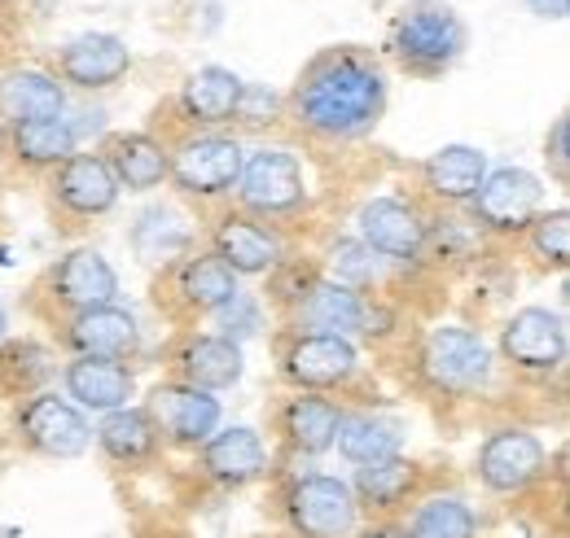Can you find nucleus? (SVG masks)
I'll return each instance as SVG.
<instances>
[{
	"label": "nucleus",
	"instance_id": "1",
	"mask_svg": "<svg viewBox=\"0 0 570 538\" xmlns=\"http://www.w3.org/2000/svg\"><path fill=\"white\" fill-rule=\"evenodd\" d=\"M386 101V67L368 49H321L285 92V123L316 145H356L377 132Z\"/></svg>",
	"mask_w": 570,
	"mask_h": 538
},
{
	"label": "nucleus",
	"instance_id": "2",
	"mask_svg": "<svg viewBox=\"0 0 570 538\" xmlns=\"http://www.w3.org/2000/svg\"><path fill=\"white\" fill-rule=\"evenodd\" d=\"M413 372H417L422 390L439 395V399H474L497 377V350L483 337V329L461 325V320H443L417 337Z\"/></svg>",
	"mask_w": 570,
	"mask_h": 538
},
{
	"label": "nucleus",
	"instance_id": "3",
	"mask_svg": "<svg viewBox=\"0 0 570 538\" xmlns=\"http://www.w3.org/2000/svg\"><path fill=\"white\" fill-rule=\"evenodd\" d=\"M470 31L448 0H409L386 27L391 62L413 79H439L465 58Z\"/></svg>",
	"mask_w": 570,
	"mask_h": 538
},
{
	"label": "nucleus",
	"instance_id": "4",
	"mask_svg": "<svg viewBox=\"0 0 570 538\" xmlns=\"http://www.w3.org/2000/svg\"><path fill=\"white\" fill-rule=\"evenodd\" d=\"M167 153H171L167 185L185 202L215 206L228 202L237 193L246 145L228 128H219V132H180L176 140H167Z\"/></svg>",
	"mask_w": 570,
	"mask_h": 538
},
{
	"label": "nucleus",
	"instance_id": "5",
	"mask_svg": "<svg viewBox=\"0 0 570 538\" xmlns=\"http://www.w3.org/2000/svg\"><path fill=\"white\" fill-rule=\"evenodd\" d=\"M277 517L289 538H352L364 521L347 477L338 472H294L277 495Z\"/></svg>",
	"mask_w": 570,
	"mask_h": 538
},
{
	"label": "nucleus",
	"instance_id": "6",
	"mask_svg": "<svg viewBox=\"0 0 570 538\" xmlns=\"http://www.w3.org/2000/svg\"><path fill=\"white\" fill-rule=\"evenodd\" d=\"M237 210L255 215V219H289L312 202V185H307V167L294 149L285 145H255L246 149L242 162V180H237Z\"/></svg>",
	"mask_w": 570,
	"mask_h": 538
},
{
	"label": "nucleus",
	"instance_id": "7",
	"mask_svg": "<svg viewBox=\"0 0 570 538\" xmlns=\"http://www.w3.org/2000/svg\"><path fill=\"white\" fill-rule=\"evenodd\" d=\"M474 477L497 499H522L549 477V447L527 425H497L479 442Z\"/></svg>",
	"mask_w": 570,
	"mask_h": 538
},
{
	"label": "nucleus",
	"instance_id": "8",
	"mask_svg": "<svg viewBox=\"0 0 570 538\" xmlns=\"http://www.w3.org/2000/svg\"><path fill=\"white\" fill-rule=\"evenodd\" d=\"M13 438L40 460H79L92 451V416L58 390H36L13 407Z\"/></svg>",
	"mask_w": 570,
	"mask_h": 538
},
{
	"label": "nucleus",
	"instance_id": "9",
	"mask_svg": "<svg viewBox=\"0 0 570 538\" xmlns=\"http://www.w3.org/2000/svg\"><path fill=\"white\" fill-rule=\"evenodd\" d=\"M237 293H242V280L224 268L212 250L185 255L180 263L163 268V280H158V307L176 325L212 320L215 311H224Z\"/></svg>",
	"mask_w": 570,
	"mask_h": 538
},
{
	"label": "nucleus",
	"instance_id": "10",
	"mask_svg": "<svg viewBox=\"0 0 570 538\" xmlns=\"http://www.w3.org/2000/svg\"><path fill=\"white\" fill-rule=\"evenodd\" d=\"M430 215L413 198H368L356 210V237L386 263V268H413L426 259Z\"/></svg>",
	"mask_w": 570,
	"mask_h": 538
},
{
	"label": "nucleus",
	"instance_id": "11",
	"mask_svg": "<svg viewBox=\"0 0 570 538\" xmlns=\"http://www.w3.org/2000/svg\"><path fill=\"white\" fill-rule=\"evenodd\" d=\"M277 363H282V377L289 390L334 395V390H347L360 377V346L352 337L285 333Z\"/></svg>",
	"mask_w": 570,
	"mask_h": 538
},
{
	"label": "nucleus",
	"instance_id": "12",
	"mask_svg": "<svg viewBox=\"0 0 570 538\" xmlns=\"http://www.w3.org/2000/svg\"><path fill=\"white\" fill-rule=\"evenodd\" d=\"M567 355V316L553 307H518L500 329V359L522 377H558Z\"/></svg>",
	"mask_w": 570,
	"mask_h": 538
},
{
	"label": "nucleus",
	"instance_id": "13",
	"mask_svg": "<svg viewBox=\"0 0 570 538\" xmlns=\"http://www.w3.org/2000/svg\"><path fill=\"white\" fill-rule=\"evenodd\" d=\"M212 250L224 268L233 271L237 280H259V276H273L289 259L285 250V237L277 223L268 219H255L246 210H219L212 219Z\"/></svg>",
	"mask_w": 570,
	"mask_h": 538
},
{
	"label": "nucleus",
	"instance_id": "14",
	"mask_svg": "<svg viewBox=\"0 0 570 538\" xmlns=\"http://www.w3.org/2000/svg\"><path fill=\"white\" fill-rule=\"evenodd\" d=\"M40 298L62 320L79 316V311H92V307H110V302H119V271L97 246H75L45 271Z\"/></svg>",
	"mask_w": 570,
	"mask_h": 538
},
{
	"label": "nucleus",
	"instance_id": "15",
	"mask_svg": "<svg viewBox=\"0 0 570 538\" xmlns=\"http://www.w3.org/2000/svg\"><path fill=\"white\" fill-rule=\"evenodd\" d=\"M465 210H470L479 232L522 237L527 223L544 210V180L527 167H492Z\"/></svg>",
	"mask_w": 570,
	"mask_h": 538
},
{
	"label": "nucleus",
	"instance_id": "16",
	"mask_svg": "<svg viewBox=\"0 0 570 538\" xmlns=\"http://www.w3.org/2000/svg\"><path fill=\"white\" fill-rule=\"evenodd\" d=\"M141 407L149 411L163 447H171V451H198L224 425L219 395H207V390L185 386V381H158Z\"/></svg>",
	"mask_w": 570,
	"mask_h": 538
},
{
	"label": "nucleus",
	"instance_id": "17",
	"mask_svg": "<svg viewBox=\"0 0 570 538\" xmlns=\"http://www.w3.org/2000/svg\"><path fill=\"white\" fill-rule=\"evenodd\" d=\"M194 456L198 472L219 490H246L273 472V451L255 425H219Z\"/></svg>",
	"mask_w": 570,
	"mask_h": 538
},
{
	"label": "nucleus",
	"instance_id": "18",
	"mask_svg": "<svg viewBox=\"0 0 570 538\" xmlns=\"http://www.w3.org/2000/svg\"><path fill=\"white\" fill-rule=\"evenodd\" d=\"M49 198L71 219H106L119 206L124 189L115 185V176L97 149H75L62 167L49 171Z\"/></svg>",
	"mask_w": 570,
	"mask_h": 538
},
{
	"label": "nucleus",
	"instance_id": "19",
	"mask_svg": "<svg viewBox=\"0 0 570 538\" xmlns=\"http://www.w3.org/2000/svg\"><path fill=\"white\" fill-rule=\"evenodd\" d=\"M132 70V49L110 36V31H88V36H75L71 44L58 49V67L53 74L62 79V88L75 92H110L128 79Z\"/></svg>",
	"mask_w": 570,
	"mask_h": 538
},
{
	"label": "nucleus",
	"instance_id": "20",
	"mask_svg": "<svg viewBox=\"0 0 570 538\" xmlns=\"http://www.w3.org/2000/svg\"><path fill=\"white\" fill-rule=\"evenodd\" d=\"M338 420H343V404L338 399L312 395V390H294L277 407L273 429H277V442L285 447V456L316 460V456H330L334 451Z\"/></svg>",
	"mask_w": 570,
	"mask_h": 538
},
{
	"label": "nucleus",
	"instance_id": "21",
	"mask_svg": "<svg viewBox=\"0 0 570 538\" xmlns=\"http://www.w3.org/2000/svg\"><path fill=\"white\" fill-rule=\"evenodd\" d=\"M246 377V350L219 333H180L171 346V381L224 395Z\"/></svg>",
	"mask_w": 570,
	"mask_h": 538
},
{
	"label": "nucleus",
	"instance_id": "22",
	"mask_svg": "<svg viewBox=\"0 0 570 538\" xmlns=\"http://www.w3.org/2000/svg\"><path fill=\"white\" fill-rule=\"evenodd\" d=\"M62 395L83 416H110L137 399V372L124 359H88L71 355L62 363Z\"/></svg>",
	"mask_w": 570,
	"mask_h": 538
},
{
	"label": "nucleus",
	"instance_id": "23",
	"mask_svg": "<svg viewBox=\"0 0 570 538\" xmlns=\"http://www.w3.org/2000/svg\"><path fill=\"white\" fill-rule=\"evenodd\" d=\"M352 495H356V508L364 521L373 517H400L422 490H426V472L417 460H409L404 451L391 456V460H373V465H360L347 477Z\"/></svg>",
	"mask_w": 570,
	"mask_h": 538
},
{
	"label": "nucleus",
	"instance_id": "24",
	"mask_svg": "<svg viewBox=\"0 0 570 538\" xmlns=\"http://www.w3.org/2000/svg\"><path fill=\"white\" fill-rule=\"evenodd\" d=\"M364 311H368V293L347 289L330 276H316V285L285 311V320H289V333H330L356 341L364 329Z\"/></svg>",
	"mask_w": 570,
	"mask_h": 538
},
{
	"label": "nucleus",
	"instance_id": "25",
	"mask_svg": "<svg viewBox=\"0 0 570 538\" xmlns=\"http://www.w3.org/2000/svg\"><path fill=\"white\" fill-rule=\"evenodd\" d=\"M58 329H62V346L71 355H88V359H124L128 363L141 350V325L119 302L67 316Z\"/></svg>",
	"mask_w": 570,
	"mask_h": 538
},
{
	"label": "nucleus",
	"instance_id": "26",
	"mask_svg": "<svg viewBox=\"0 0 570 538\" xmlns=\"http://www.w3.org/2000/svg\"><path fill=\"white\" fill-rule=\"evenodd\" d=\"M488 171H492V162H488V153L479 145H443L417 167V189H422V198L430 206L461 210L479 193Z\"/></svg>",
	"mask_w": 570,
	"mask_h": 538
},
{
	"label": "nucleus",
	"instance_id": "27",
	"mask_svg": "<svg viewBox=\"0 0 570 538\" xmlns=\"http://www.w3.org/2000/svg\"><path fill=\"white\" fill-rule=\"evenodd\" d=\"M246 79L228 67H198L176 92V110L185 119V132H219L233 128L237 106H242Z\"/></svg>",
	"mask_w": 570,
	"mask_h": 538
},
{
	"label": "nucleus",
	"instance_id": "28",
	"mask_svg": "<svg viewBox=\"0 0 570 538\" xmlns=\"http://www.w3.org/2000/svg\"><path fill=\"white\" fill-rule=\"evenodd\" d=\"M67 114V88L49 67L0 70V132Z\"/></svg>",
	"mask_w": 570,
	"mask_h": 538
},
{
	"label": "nucleus",
	"instance_id": "29",
	"mask_svg": "<svg viewBox=\"0 0 570 538\" xmlns=\"http://www.w3.org/2000/svg\"><path fill=\"white\" fill-rule=\"evenodd\" d=\"M124 193H158L167 185V140L154 132H110L97 149Z\"/></svg>",
	"mask_w": 570,
	"mask_h": 538
},
{
	"label": "nucleus",
	"instance_id": "30",
	"mask_svg": "<svg viewBox=\"0 0 570 538\" xmlns=\"http://www.w3.org/2000/svg\"><path fill=\"white\" fill-rule=\"evenodd\" d=\"M92 447L115 465V469H145L163 456V438L141 404H128L92 425Z\"/></svg>",
	"mask_w": 570,
	"mask_h": 538
},
{
	"label": "nucleus",
	"instance_id": "31",
	"mask_svg": "<svg viewBox=\"0 0 570 538\" xmlns=\"http://www.w3.org/2000/svg\"><path fill=\"white\" fill-rule=\"evenodd\" d=\"M132 250L145 268H171L198 250V223L167 202L145 206L132 223Z\"/></svg>",
	"mask_w": 570,
	"mask_h": 538
},
{
	"label": "nucleus",
	"instance_id": "32",
	"mask_svg": "<svg viewBox=\"0 0 570 538\" xmlns=\"http://www.w3.org/2000/svg\"><path fill=\"white\" fill-rule=\"evenodd\" d=\"M400 526H404V538H479V530H483L474 504L452 486L422 490L400 512Z\"/></svg>",
	"mask_w": 570,
	"mask_h": 538
},
{
	"label": "nucleus",
	"instance_id": "33",
	"mask_svg": "<svg viewBox=\"0 0 570 538\" xmlns=\"http://www.w3.org/2000/svg\"><path fill=\"white\" fill-rule=\"evenodd\" d=\"M334 451L360 469V465H373V460H391L404 451V425L382 416V411H352L343 407V420H338V434H334Z\"/></svg>",
	"mask_w": 570,
	"mask_h": 538
},
{
	"label": "nucleus",
	"instance_id": "34",
	"mask_svg": "<svg viewBox=\"0 0 570 538\" xmlns=\"http://www.w3.org/2000/svg\"><path fill=\"white\" fill-rule=\"evenodd\" d=\"M79 149V132L67 114L58 119H40V123H22L4 132V153L22 167V171H53L62 167Z\"/></svg>",
	"mask_w": 570,
	"mask_h": 538
},
{
	"label": "nucleus",
	"instance_id": "35",
	"mask_svg": "<svg viewBox=\"0 0 570 538\" xmlns=\"http://www.w3.org/2000/svg\"><path fill=\"white\" fill-rule=\"evenodd\" d=\"M58 377L53 350L22 337V341H0V390H9L13 399H27L36 390H49V381Z\"/></svg>",
	"mask_w": 570,
	"mask_h": 538
},
{
	"label": "nucleus",
	"instance_id": "36",
	"mask_svg": "<svg viewBox=\"0 0 570 538\" xmlns=\"http://www.w3.org/2000/svg\"><path fill=\"white\" fill-rule=\"evenodd\" d=\"M321 276H330V280H338V285H347V289H377L382 285V276H386V263L360 241V237H334L330 246H325V255H321Z\"/></svg>",
	"mask_w": 570,
	"mask_h": 538
},
{
	"label": "nucleus",
	"instance_id": "37",
	"mask_svg": "<svg viewBox=\"0 0 570 538\" xmlns=\"http://www.w3.org/2000/svg\"><path fill=\"white\" fill-rule=\"evenodd\" d=\"M522 241H527V250H531V259H535L540 268L562 271L570 263V210L567 206L540 210V215L527 223Z\"/></svg>",
	"mask_w": 570,
	"mask_h": 538
},
{
	"label": "nucleus",
	"instance_id": "38",
	"mask_svg": "<svg viewBox=\"0 0 570 538\" xmlns=\"http://www.w3.org/2000/svg\"><path fill=\"white\" fill-rule=\"evenodd\" d=\"M316 276H321V268L316 263H303V259H285L282 268L268 276V302L273 307H282V311H289L312 285H316Z\"/></svg>",
	"mask_w": 570,
	"mask_h": 538
},
{
	"label": "nucleus",
	"instance_id": "39",
	"mask_svg": "<svg viewBox=\"0 0 570 538\" xmlns=\"http://www.w3.org/2000/svg\"><path fill=\"white\" fill-rule=\"evenodd\" d=\"M215 320H219V337H228V341H250V337L264 329V302L259 298H250V293H237L224 311H215Z\"/></svg>",
	"mask_w": 570,
	"mask_h": 538
},
{
	"label": "nucleus",
	"instance_id": "40",
	"mask_svg": "<svg viewBox=\"0 0 570 538\" xmlns=\"http://www.w3.org/2000/svg\"><path fill=\"white\" fill-rule=\"evenodd\" d=\"M544 158H549L553 180H558V185H567L570 180V119L567 114H558V119H553L549 140H544Z\"/></svg>",
	"mask_w": 570,
	"mask_h": 538
},
{
	"label": "nucleus",
	"instance_id": "41",
	"mask_svg": "<svg viewBox=\"0 0 570 538\" xmlns=\"http://www.w3.org/2000/svg\"><path fill=\"white\" fill-rule=\"evenodd\" d=\"M352 538H404V526L400 517H373V521H360Z\"/></svg>",
	"mask_w": 570,
	"mask_h": 538
},
{
	"label": "nucleus",
	"instance_id": "42",
	"mask_svg": "<svg viewBox=\"0 0 570 538\" xmlns=\"http://www.w3.org/2000/svg\"><path fill=\"white\" fill-rule=\"evenodd\" d=\"M527 4H531V13H540V18H558V22L570 13V0H527Z\"/></svg>",
	"mask_w": 570,
	"mask_h": 538
},
{
	"label": "nucleus",
	"instance_id": "43",
	"mask_svg": "<svg viewBox=\"0 0 570 538\" xmlns=\"http://www.w3.org/2000/svg\"><path fill=\"white\" fill-rule=\"evenodd\" d=\"M4 329H9V316H4V307H0V341H4Z\"/></svg>",
	"mask_w": 570,
	"mask_h": 538
}]
</instances>
